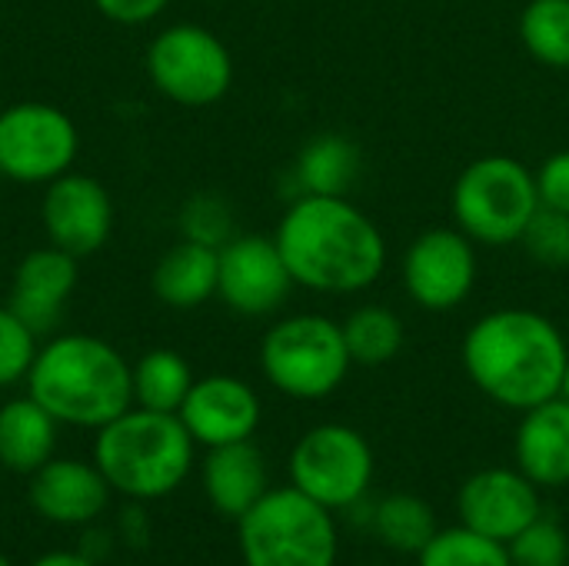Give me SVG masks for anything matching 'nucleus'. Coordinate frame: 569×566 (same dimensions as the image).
Instances as JSON below:
<instances>
[{"label": "nucleus", "instance_id": "nucleus-11", "mask_svg": "<svg viewBox=\"0 0 569 566\" xmlns=\"http://www.w3.org/2000/svg\"><path fill=\"white\" fill-rule=\"evenodd\" d=\"M477 284V250L460 227L423 230L403 257V287L423 310L460 307Z\"/></svg>", "mask_w": 569, "mask_h": 566}, {"label": "nucleus", "instance_id": "nucleus-35", "mask_svg": "<svg viewBox=\"0 0 569 566\" xmlns=\"http://www.w3.org/2000/svg\"><path fill=\"white\" fill-rule=\"evenodd\" d=\"M560 397L569 400V357H567V367H563V380H560Z\"/></svg>", "mask_w": 569, "mask_h": 566}, {"label": "nucleus", "instance_id": "nucleus-33", "mask_svg": "<svg viewBox=\"0 0 569 566\" xmlns=\"http://www.w3.org/2000/svg\"><path fill=\"white\" fill-rule=\"evenodd\" d=\"M170 0H93V7L113 23H147L163 13Z\"/></svg>", "mask_w": 569, "mask_h": 566}, {"label": "nucleus", "instance_id": "nucleus-13", "mask_svg": "<svg viewBox=\"0 0 569 566\" xmlns=\"http://www.w3.org/2000/svg\"><path fill=\"white\" fill-rule=\"evenodd\" d=\"M460 524L487 534L500 544H510L520 530L543 517L540 487L510 467H490L473 474L457 494Z\"/></svg>", "mask_w": 569, "mask_h": 566}, {"label": "nucleus", "instance_id": "nucleus-20", "mask_svg": "<svg viewBox=\"0 0 569 566\" xmlns=\"http://www.w3.org/2000/svg\"><path fill=\"white\" fill-rule=\"evenodd\" d=\"M217 277L220 250L197 240H183L160 257L153 270V294L173 310H193L217 297Z\"/></svg>", "mask_w": 569, "mask_h": 566}, {"label": "nucleus", "instance_id": "nucleus-15", "mask_svg": "<svg viewBox=\"0 0 569 566\" xmlns=\"http://www.w3.org/2000/svg\"><path fill=\"white\" fill-rule=\"evenodd\" d=\"M177 417L190 430L193 444H203L207 450L240 444L250 440L260 427V397L250 390V384L227 374H213L193 380Z\"/></svg>", "mask_w": 569, "mask_h": 566}, {"label": "nucleus", "instance_id": "nucleus-5", "mask_svg": "<svg viewBox=\"0 0 569 566\" xmlns=\"http://www.w3.org/2000/svg\"><path fill=\"white\" fill-rule=\"evenodd\" d=\"M237 540L247 566H337L333 510L297 487L267 490L240 520Z\"/></svg>", "mask_w": 569, "mask_h": 566}, {"label": "nucleus", "instance_id": "nucleus-27", "mask_svg": "<svg viewBox=\"0 0 569 566\" xmlns=\"http://www.w3.org/2000/svg\"><path fill=\"white\" fill-rule=\"evenodd\" d=\"M417 566H510V550L507 544L460 524L437 530L433 540L417 554Z\"/></svg>", "mask_w": 569, "mask_h": 566}, {"label": "nucleus", "instance_id": "nucleus-18", "mask_svg": "<svg viewBox=\"0 0 569 566\" xmlns=\"http://www.w3.org/2000/svg\"><path fill=\"white\" fill-rule=\"evenodd\" d=\"M513 454L517 470L537 487H569V400L553 397L523 410Z\"/></svg>", "mask_w": 569, "mask_h": 566}, {"label": "nucleus", "instance_id": "nucleus-22", "mask_svg": "<svg viewBox=\"0 0 569 566\" xmlns=\"http://www.w3.org/2000/svg\"><path fill=\"white\" fill-rule=\"evenodd\" d=\"M360 177V150L353 140L340 133L313 137L297 157V183L300 193L347 197Z\"/></svg>", "mask_w": 569, "mask_h": 566}, {"label": "nucleus", "instance_id": "nucleus-36", "mask_svg": "<svg viewBox=\"0 0 569 566\" xmlns=\"http://www.w3.org/2000/svg\"><path fill=\"white\" fill-rule=\"evenodd\" d=\"M0 566H10V560H7V557H0Z\"/></svg>", "mask_w": 569, "mask_h": 566}, {"label": "nucleus", "instance_id": "nucleus-2", "mask_svg": "<svg viewBox=\"0 0 569 566\" xmlns=\"http://www.w3.org/2000/svg\"><path fill=\"white\" fill-rule=\"evenodd\" d=\"M463 370L473 387L507 410L560 397L569 347L560 327L527 307L483 314L463 337Z\"/></svg>", "mask_w": 569, "mask_h": 566}, {"label": "nucleus", "instance_id": "nucleus-34", "mask_svg": "<svg viewBox=\"0 0 569 566\" xmlns=\"http://www.w3.org/2000/svg\"><path fill=\"white\" fill-rule=\"evenodd\" d=\"M33 566H93V564H90V557H83V554H47V557H40Z\"/></svg>", "mask_w": 569, "mask_h": 566}, {"label": "nucleus", "instance_id": "nucleus-8", "mask_svg": "<svg viewBox=\"0 0 569 566\" xmlns=\"http://www.w3.org/2000/svg\"><path fill=\"white\" fill-rule=\"evenodd\" d=\"M373 480V450L353 427L320 424L290 450V487L327 510L363 504Z\"/></svg>", "mask_w": 569, "mask_h": 566}, {"label": "nucleus", "instance_id": "nucleus-9", "mask_svg": "<svg viewBox=\"0 0 569 566\" xmlns=\"http://www.w3.org/2000/svg\"><path fill=\"white\" fill-rule=\"evenodd\" d=\"M147 77L173 103L210 107L233 83L230 50L200 23H173L147 47Z\"/></svg>", "mask_w": 569, "mask_h": 566}, {"label": "nucleus", "instance_id": "nucleus-6", "mask_svg": "<svg viewBox=\"0 0 569 566\" xmlns=\"http://www.w3.org/2000/svg\"><path fill=\"white\" fill-rule=\"evenodd\" d=\"M450 210L453 224L473 244H520L530 217L540 210L533 170L507 153L480 157L460 170L450 193Z\"/></svg>", "mask_w": 569, "mask_h": 566}, {"label": "nucleus", "instance_id": "nucleus-4", "mask_svg": "<svg viewBox=\"0 0 569 566\" xmlns=\"http://www.w3.org/2000/svg\"><path fill=\"white\" fill-rule=\"evenodd\" d=\"M93 464L110 490L133 500H157L177 490L190 474L193 437L177 414L137 407L100 427Z\"/></svg>", "mask_w": 569, "mask_h": 566}, {"label": "nucleus", "instance_id": "nucleus-7", "mask_svg": "<svg viewBox=\"0 0 569 566\" xmlns=\"http://www.w3.org/2000/svg\"><path fill=\"white\" fill-rule=\"evenodd\" d=\"M343 327L323 314H293L273 324L260 344L263 377L293 400H323L350 374Z\"/></svg>", "mask_w": 569, "mask_h": 566}, {"label": "nucleus", "instance_id": "nucleus-31", "mask_svg": "<svg viewBox=\"0 0 569 566\" xmlns=\"http://www.w3.org/2000/svg\"><path fill=\"white\" fill-rule=\"evenodd\" d=\"M180 227H183L187 240H197V244H207V247H217V250L230 237H237L230 207L213 193H200V197L187 200V207L180 214Z\"/></svg>", "mask_w": 569, "mask_h": 566}, {"label": "nucleus", "instance_id": "nucleus-24", "mask_svg": "<svg viewBox=\"0 0 569 566\" xmlns=\"http://www.w3.org/2000/svg\"><path fill=\"white\" fill-rule=\"evenodd\" d=\"M193 387L190 364L173 350H150L133 367V400L143 410L177 414Z\"/></svg>", "mask_w": 569, "mask_h": 566}, {"label": "nucleus", "instance_id": "nucleus-29", "mask_svg": "<svg viewBox=\"0 0 569 566\" xmlns=\"http://www.w3.org/2000/svg\"><path fill=\"white\" fill-rule=\"evenodd\" d=\"M523 250L530 254V260H537L540 267H550V270H567L569 267V214L560 210H550V207H540L523 237H520Z\"/></svg>", "mask_w": 569, "mask_h": 566}, {"label": "nucleus", "instance_id": "nucleus-14", "mask_svg": "<svg viewBox=\"0 0 569 566\" xmlns=\"http://www.w3.org/2000/svg\"><path fill=\"white\" fill-rule=\"evenodd\" d=\"M40 217L50 244L73 254L77 260L97 254L113 230V203L103 183L70 170L47 183Z\"/></svg>", "mask_w": 569, "mask_h": 566}, {"label": "nucleus", "instance_id": "nucleus-21", "mask_svg": "<svg viewBox=\"0 0 569 566\" xmlns=\"http://www.w3.org/2000/svg\"><path fill=\"white\" fill-rule=\"evenodd\" d=\"M57 420L27 394L0 407V464L10 474H37L53 460Z\"/></svg>", "mask_w": 569, "mask_h": 566}, {"label": "nucleus", "instance_id": "nucleus-32", "mask_svg": "<svg viewBox=\"0 0 569 566\" xmlns=\"http://www.w3.org/2000/svg\"><path fill=\"white\" fill-rule=\"evenodd\" d=\"M533 180H537L540 207H550V210L569 214V150L550 153V157L533 170Z\"/></svg>", "mask_w": 569, "mask_h": 566}, {"label": "nucleus", "instance_id": "nucleus-10", "mask_svg": "<svg viewBox=\"0 0 569 566\" xmlns=\"http://www.w3.org/2000/svg\"><path fill=\"white\" fill-rule=\"evenodd\" d=\"M80 153L77 123L53 103L23 100L0 110V177L17 183H50Z\"/></svg>", "mask_w": 569, "mask_h": 566}, {"label": "nucleus", "instance_id": "nucleus-12", "mask_svg": "<svg viewBox=\"0 0 569 566\" xmlns=\"http://www.w3.org/2000/svg\"><path fill=\"white\" fill-rule=\"evenodd\" d=\"M290 287L293 277L273 237L243 234V237H230L220 247L217 297L230 310L243 317H267L287 304Z\"/></svg>", "mask_w": 569, "mask_h": 566}, {"label": "nucleus", "instance_id": "nucleus-19", "mask_svg": "<svg viewBox=\"0 0 569 566\" xmlns=\"http://www.w3.org/2000/svg\"><path fill=\"white\" fill-rule=\"evenodd\" d=\"M203 490L223 517L240 520L270 490L263 454L250 440L210 447L203 460Z\"/></svg>", "mask_w": 569, "mask_h": 566}, {"label": "nucleus", "instance_id": "nucleus-28", "mask_svg": "<svg viewBox=\"0 0 569 566\" xmlns=\"http://www.w3.org/2000/svg\"><path fill=\"white\" fill-rule=\"evenodd\" d=\"M510 566H569V534L550 517L533 520L510 544Z\"/></svg>", "mask_w": 569, "mask_h": 566}, {"label": "nucleus", "instance_id": "nucleus-3", "mask_svg": "<svg viewBox=\"0 0 569 566\" xmlns=\"http://www.w3.org/2000/svg\"><path fill=\"white\" fill-rule=\"evenodd\" d=\"M27 390L57 424L100 430L130 410L133 370L107 340L63 334L37 350Z\"/></svg>", "mask_w": 569, "mask_h": 566}, {"label": "nucleus", "instance_id": "nucleus-1", "mask_svg": "<svg viewBox=\"0 0 569 566\" xmlns=\"http://www.w3.org/2000/svg\"><path fill=\"white\" fill-rule=\"evenodd\" d=\"M293 284L317 294H360L387 267L380 227L350 200L300 193L273 234Z\"/></svg>", "mask_w": 569, "mask_h": 566}, {"label": "nucleus", "instance_id": "nucleus-25", "mask_svg": "<svg viewBox=\"0 0 569 566\" xmlns=\"http://www.w3.org/2000/svg\"><path fill=\"white\" fill-rule=\"evenodd\" d=\"M340 327H343V340H347L353 364H363V367L390 364L403 350V340H407L403 320L390 307H380V304L357 307Z\"/></svg>", "mask_w": 569, "mask_h": 566}, {"label": "nucleus", "instance_id": "nucleus-17", "mask_svg": "<svg viewBox=\"0 0 569 566\" xmlns=\"http://www.w3.org/2000/svg\"><path fill=\"white\" fill-rule=\"evenodd\" d=\"M30 504L33 510L63 527L93 524L107 510L110 484L97 470V464L80 460H47L37 474H30Z\"/></svg>", "mask_w": 569, "mask_h": 566}, {"label": "nucleus", "instance_id": "nucleus-26", "mask_svg": "<svg viewBox=\"0 0 569 566\" xmlns=\"http://www.w3.org/2000/svg\"><path fill=\"white\" fill-rule=\"evenodd\" d=\"M520 40L543 67L569 70V0H530L520 13Z\"/></svg>", "mask_w": 569, "mask_h": 566}, {"label": "nucleus", "instance_id": "nucleus-16", "mask_svg": "<svg viewBox=\"0 0 569 566\" xmlns=\"http://www.w3.org/2000/svg\"><path fill=\"white\" fill-rule=\"evenodd\" d=\"M73 287H77V257L50 244V247L30 250L17 264L7 307L37 337H43L60 324Z\"/></svg>", "mask_w": 569, "mask_h": 566}, {"label": "nucleus", "instance_id": "nucleus-30", "mask_svg": "<svg viewBox=\"0 0 569 566\" xmlns=\"http://www.w3.org/2000/svg\"><path fill=\"white\" fill-rule=\"evenodd\" d=\"M37 350V334L10 307H0V387L27 380Z\"/></svg>", "mask_w": 569, "mask_h": 566}, {"label": "nucleus", "instance_id": "nucleus-23", "mask_svg": "<svg viewBox=\"0 0 569 566\" xmlns=\"http://www.w3.org/2000/svg\"><path fill=\"white\" fill-rule=\"evenodd\" d=\"M373 534L380 544H387L393 554H420L433 534L437 517L430 504L417 494H390L373 507Z\"/></svg>", "mask_w": 569, "mask_h": 566}]
</instances>
